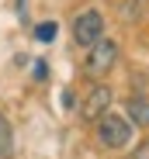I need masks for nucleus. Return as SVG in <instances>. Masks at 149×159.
<instances>
[{
    "label": "nucleus",
    "instance_id": "7ed1b4c3",
    "mask_svg": "<svg viewBox=\"0 0 149 159\" xmlns=\"http://www.w3.org/2000/svg\"><path fill=\"white\" fill-rule=\"evenodd\" d=\"M114 62H118V45H114L111 38H101L97 45H90L87 59H83V69H87L90 76H104Z\"/></svg>",
    "mask_w": 149,
    "mask_h": 159
},
{
    "label": "nucleus",
    "instance_id": "1a4fd4ad",
    "mask_svg": "<svg viewBox=\"0 0 149 159\" xmlns=\"http://www.w3.org/2000/svg\"><path fill=\"white\" fill-rule=\"evenodd\" d=\"M35 76L45 80V76H49V66H45V62H35Z\"/></svg>",
    "mask_w": 149,
    "mask_h": 159
},
{
    "label": "nucleus",
    "instance_id": "9b49d317",
    "mask_svg": "<svg viewBox=\"0 0 149 159\" xmlns=\"http://www.w3.org/2000/svg\"><path fill=\"white\" fill-rule=\"evenodd\" d=\"M7 159H11V156H7Z\"/></svg>",
    "mask_w": 149,
    "mask_h": 159
},
{
    "label": "nucleus",
    "instance_id": "0eeeda50",
    "mask_svg": "<svg viewBox=\"0 0 149 159\" xmlns=\"http://www.w3.org/2000/svg\"><path fill=\"white\" fill-rule=\"evenodd\" d=\"M56 31H59V28H56V21H42L38 28H35V38H38V42H52Z\"/></svg>",
    "mask_w": 149,
    "mask_h": 159
},
{
    "label": "nucleus",
    "instance_id": "39448f33",
    "mask_svg": "<svg viewBox=\"0 0 149 159\" xmlns=\"http://www.w3.org/2000/svg\"><path fill=\"white\" fill-rule=\"evenodd\" d=\"M125 111H128V118H132L135 125L149 128V100H146V97H132V100L125 104Z\"/></svg>",
    "mask_w": 149,
    "mask_h": 159
},
{
    "label": "nucleus",
    "instance_id": "f03ea898",
    "mask_svg": "<svg viewBox=\"0 0 149 159\" xmlns=\"http://www.w3.org/2000/svg\"><path fill=\"white\" fill-rule=\"evenodd\" d=\"M104 38V17H101V11H83L77 21H73V42L77 45H83V48H90V45H97Z\"/></svg>",
    "mask_w": 149,
    "mask_h": 159
},
{
    "label": "nucleus",
    "instance_id": "6e6552de",
    "mask_svg": "<svg viewBox=\"0 0 149 159\" xmlns=\"http://www.w3.org/2000/svg\"><path fill=\"white\" fill-rule=\"evenodd\" d=\"M63 107H66V111L77 107V97H73V90H63Z\"/></svg>",
    "mask_w": 149,
    "mask_h": 159
},
{
    "label": "nucleus",
    "instance_id": "423d86ee",
    "mask_svg": "<svg viewBox=\"0 0 149 159\" xmlns=\"http://www.w3.org/2000/svg\"><path fill=\"white\" fill-rule=\"evenodd\" d=\"M11 149H14V128H11V121L4 118V111H0V159H7Z\"/></svg>",
    "mask_w": 149,
    "mask_h": 159
},
{
    "label": "nucleus",
    "instance_id": "f257e3e1",
    "mask_svg": "<svg viewBox=\"0 0 149 159\" xmlns=\"http://www.w3.org/2000/svg\"><path fill=\"white\" fill-rule=\"evenodd\" d=\"M97 139H101L104 149H125L132 142V125L118 114H104L101 125H97Z\"/></svg>",
    "mask_w": 149,
    "mask_h": 159
},
{
    "label": "nucleus",
    "instance_id": "20e7f679",
    "mask_svg": "<svg viewBox=\"0 0 149 159\" xmlns=\"http://www.w3.org/2000/svg\"><path fill=\"white\" fill-rule=\"evenodd\" d=\"M108 107H111V90L108 87H94L87 93V100H83V118L87 121H97V118L108 114Z\"/></svg>",
    "mask_w": 149,
    "mask_h": 159
},
{
    "label": "nucleus",
    "instance_id": "9d476101",
    "mask_svg": "<svg viewBox=\"0 0 149 159\" xmlns=\"http://www.w3.org/2000/svg\"><path fill=\"white\" fill-rule=\"evenodd\" d=\"M132 159H149V142H146V145H139V149H135V156H132Z\"/></svg>",
    "mask_w": 149,
    "mask_h": 159
}]
</instances>
